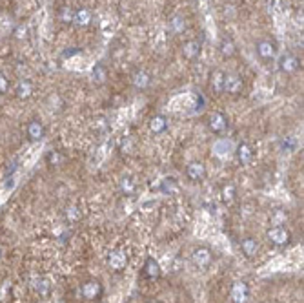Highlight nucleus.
Here are the masks:
<instances>
[{
    "label": "nucleus",
    "instance_id": "1",
    "mask_svg": "<svg viewBox=\"0 0 304 303\" xmlns=\"http://www.w3.org/2000/svg\"><path fill=\"white\" fill-rule=\"evenodd\" d=\"M266 238H268V241H270L271 245H275V247H279V248L290 245V241H291L290 230L286 227H283V225H275V227L268 228Z\"/></svg>",
    "mask_w": 304,
    "mask_h": 303
},
{
    "label": "nucleus",
    "instance_id": "2",
    "mask_svg": "<svg viewBox=\"0 0 304 303\" xmlns=\"http://www.w3.org/2000/svg\"><path fill=\"white\" fill-rule=\"evenodd\" d=\"M106 263H108L110 270H113V272H122L128 267V254L124 250H120V248H113L106 256Z\"/></svg>",
    "mask_w": 304,
    "mask_h": 303
},
{
    "label": "nucleus",
    "instance_id": "3",
    "mask_svg": "<svg viewBox=\"0 0 304 303\" xmlns=\"http://www.w3.org/2000/svg\"><path fill=\"white\" fill-rule=\"evenodd\" d=\"M78 292H80V296H82L84 300H88V302H95V300H98V298L102 296L104 287L98 280H90V281H86V283L80 285Z\"/></svg>",
    "mask_w": 304,
    "mask_h": 303
},
{
    "label": "nucleus",
    "instance_id": "4",
    "mask_svg": "<svg viewBox=\"0 0 304 303\" xmlns=\"http://www.w3.org/2000/svg\"><path fill=\"white\" fill-rule=\"evenodd\" d=\"M213 261V252L208 247H197L191 252V263H193L197 269H208Z\"/></svg>",
    "mask_w": 304,
    "mask_h": 303
},
{
    "label": "nucleus",
    "instance_id": "5",
    "mask_svg": "<svg viewBox=\"0 0 304 303\" xmlns=\"http://www.w3.org/2000/svg\"><path fill=\"white\" fill-rule=\"evenodd\" d=\"M249 287L246 281H235L229 289V300L231 303H248L249 302Z\"/></svg>",
    "mask_w": 304,
    "mask_h": 303
},
{
    "label": "nucleus",
    "instance_id": "6",
    "mask_svg": "<svg viewBox=\"0 0 304 303\" xmlns=\"http://www.w3.org/2000/svg\"><path fill=\"white\" fill-rule=\"evenodd\" d=\"M206 166L202 161H190L186 166V177L191 183H201L206 179Z\"/></svg>",
    "mask_w": 304,
    "mask_h": 303
},
{
    "label": "nucleus",
    "instance_id": "7",
    "mask_svg": "<svg viewBox=\"0 0 304 303\" xmlns=\"http://www.w3.org/2000/svg\"><path fill=\"white\" fill-rule=\"evenodd\" d=\"M26 135H28V139L31 143H37V141L44 139V135H46V126H44V123H42L40 119H31V121H29L28 126H26Z\"/></svg>",
    "mask_w": 304,
    "mask_h": 303
},
{
    "label": "nucleus",
    "instance_id": "8",
    "mask_svg": "<svg viewBox=\"0 0 304 303\" xmlns=\"http://www.w3.org/2000/svg\"><path fill=\"white\" fill-rule=\"evenodd\" d=\"M255 53L259 55V59H263V61H271V59L277 55V44L268 41V39H263V41L257 42Z\"/></svg>",
    "mask_w": 304,
    "mask_h": 303
},
{
    "label": "nucleus",
    "instance_id": "9",
    "mask_svg": "<svg viewBox=\"0 0 304 303\" xmlns=\"http://www.w3.org/2000/svg\"><path fill=\"white\" fill-rule=\"evenodd\" d=\"M235 157L239 161V165L248 166L253 163V157H255V152H253V146L248 145V143H239L235 148Z\"/></svg>",
    "mask_w": 304,
    "mask_h": 303
},
{
    "label": "nucleus",
    "instance_id": "10",
    "mask_svg": "<svg viewBox=\"0 0 304 303\" xmlns=\"http://www.w3.org/2000/svg\"><path fill=\"white\" fill-rule=\"evenodd\" d=\"M208 128L213 131V133H222L228 128V119L221 111H213L208 115Z\"/></svg>",
    "mask_w": 304,
    "mask_h": 303
},
{
    "label": "nucleus",
    "instance_id": "11",
    "mask_svg": "<svg viewBox=\"0 0 304 303\" xmlns=\"http://www.w3.org/2000/svg\"><path fill=\"white\" fill-rule=\"evenodd\" d=\"M142 276H144L146 280H159L160 276H162V269H160L159 261L153 258V256H148L144 261V267H142Z\"/></svg>",
    "mask_w": 304,
    "mask_h": 303
},
{
    "label": "nucleus",
    "instance_id": "12",
    "mask_svg": "<svg viewBox=\"0 0 304 303\" xmlns=\"http://www.w3.org/2000/svg\"><path fill=\"white\" fill-rule=\"evenodd\" d=\"M244 88V83H242V79L235 73H228V75H224V91L226 93H231V95H239Z\"/></svg>",
    "mask_w": 304,
    "mask_h": 303
},
{
    "label": "nucleus",
    "instance_id": "13",
    "mask_svg": "<svg viewBox=\"0 0 304 303\" xmlns=\"http://www.w3.org/2000/svg\"><path fill=\"white\" fill-rule=\"evenodd\" d=\"M241 250L242 254L246 256V258H255L257 254H259V250H261V245H259V241H257L255 238H251V236H248V238H244L241 241Z\"/></svg>",
    "mask_w": 304,
    "mask_h": 303
},
{
    "label": "nucleus",
    "instance_id": "14",
    "mask_svg": "<svg viewBox=\"0 0 304 303\" xmlns=\"http://www.w3.org/2000/svg\"><path fill=\"white\" fill-rule=\"evenodd\" d=\"M132 83L138 91H144L152 86V77H150V73H146L144 69H137L132 77Z\"/></svg>",
    "mask_w": 304,
    "mask_h": 303
},
{
    "label": "nucleus",
    "instance_id": "15",
    "mask_svg": "<svg viewBox=\"0 0 304 303\" xmlns=\"http://www.w3.org/2000/svg\"><path fill=\"white\" fill-rule=\"evenodd\" d=\"M221 199L224 205H233L237 199V186L235 183L231 181H226L224 185L221 186Z\"/></svg>",
    "mask_w": 304,
    "mask_h": 303
},
{
    "label": "nucleus",
    "instance_id": "16",
    "mask_svg": "<svg viewBox=\"0 0 304 303\" xmlns=\"http://www.w3.org/2000/svg\"><path fill=\"white\" fill-rule=\"evenodd\" d=\"M279 69L284 71V73H293L299 69V59L291 53H284L279 61Z\"/></svg>",
    "mask_w": 304,
    "mask_h": 303
},
{
    "label": "nucleus",
    "instance_id": "17",
    "mask_svg": "<svg viewBox=\"0 0 304 303\" xmlns=\"http://www.w3.org/2000/svg\"><path fill=\"white\" fill-rule=\"evenodd\" d=\"M15 95L22 101H28L29 97L33 95V84L29 83L28 79H20L15 86Z\"/></svg>",
    "mask_w": 304,
    "mask_h": 303
},
{
    "label": "nucleus",
    "instance_id": "18",
    "mask_svg": "<svg viewBox=\"0 0 304 303\" xmlns=\"http://www.w3.org/2000/svg\"><path fill=\"white\" fill-rule=\"evenodd\" d=\"M182 55H184V59H188V61L197 59V57L201 55V42H197V41L184 42V46H182Z\"/></svg>",
    "mask_w": 304,
    "mask_h": 303
},
{
    "label": "nucleus",
    "instance_id": "19",
    "mask_svg": "<svg viewBox=\"0 0 304 303\" xmlns=\"http://www.w3.org/2000/svg\"><path fill=\"white\" fill-rule=\"evenodd\" d=\"M150 130L155 133V135H160L168 130V119L164 115H155V117L150 119Z\"/></svg>",
    "mask_w": 304,
    "mask_h": 303
},
{
    "label": "nucleus",
    "instance_id": "20",
    "mask_svg": "<svg viewBox=\"0 0 304 303\" xmlns=\"http://www.w3.org/2000/svg\"><path fill=\"white\" fill-rule=\"evenodd\" d=\"M224 71L221 69H215L213 73H211V81H209V86H211V90L213 93H224Z\"/></svg>",
    "mask_w": 304,
    "mask_h": 303
},
{
    "label": "nucleus",
    "instance_id": "21",
    "mask_svg": "<svg viewBox=\"0 0 304 303\" xmlns=\"http://www.w3.org/2000/svg\"><path fill=\"white\" fill-rule=\"evenodd\" d=\"M219 49H221V53H222V57H224V59H231V57L237 53L235 42H233V39H229V37H224V39H222Z\"/></svg>",
    "mask_w": 304,
    "mask_h": 303
},
{
    "label": "nucleus",
    "instance_id": "22",
    "mask_svg": "<svg viewBox=\"0 0 304 303\" xmlns=\"http://www.w3.org/2000/svg\"><path fill=\"white\" fill-rule=\"evenodd\" d=\"M118 188H120V192L124 194V195H133V194L137 192V183H135L133 177L124 175L122 179L118 181Z\"/></svg>",
    "mask_w": 304,
    "mask_h": 303
},
{
    "label": "nucleus",
    "instance_id": "23",
    "mask_svg": "<svg viewBox=\"0 0 304 303\" xmlns=\"http://www.w3.org/2000/svg\"><path fill=\"white\" fill-rule=\"evenodd\" d=\"M73 22H75L76 26H80V28H86V26H90L91 22V13L90 9H78V11H75V15H73Z\"/></svg>",
    "mask_w": 304,
    "mask_h": 303
},
{
    "label": "nucleus",
    "instance_id": "24",
    "mask_svg": "<svg viewBox=\"0 0 304 303\" xmlns=\"http://www.w3.org/2000/svg\"><path fill=\"white\" fill-rule=\"evenodd\" d=\"M160 192L170 194V195L179 192V183H177V179H175V177H164V179L160 181Z\"/></svg>",
    "mask_w": 304,
    "mask_h": 303
},
{
    "label": "nucleus",
    "instance_id": "25",
    "mask_svg": "<svg viewBox=\"0 0 304 303\" xmlns=\"http://www.w3.org/2000/svg\"><path fill=\"white\" fill-rule=\"evenodd\" d=\"M35 290L38 292V296L48 298L49 292H51V283H49L48 278H37V281H35Z\"/></svg>",
    "mask_w": 304,
    "mask_h": 303
},
{
    "label": "nucleus",
    "instance_id": "26",
    "mask_svg": "<svg viewBox=\"0 0 304 303\" xmlns=\"http://www.w3.org/2000/svg\"><path fill=\"white\" fill-rule=\"evenodd\" d=\"M46 163H48V166H51V168H58V166H62V163H64V155L58 150H51V152H48V155H46Z\"/></svg>",
    "mask_w": 304,
    "mask_h": 303
},
{
    "label": "nucleus",
    "instance_id": "27",
    "mask_svg": "<svg viewBox=\"0 0 304 303\" xmlns=\"http://www.w3.org/2000/svg\"><path fill=\"white\" fill-rule=\"evenodd\" d=\"M106 79H108V71L104 68L102 64H97L95 68H93V81L97 84H104L106 83Z\"/></svg>",
    "mask_w": 304,
    "mask_h": 303
},
{
    "label": "nucleus",
    "instance_id": "28",
    "mask_svg": "<svg viewBox=\"0 0 304 303\" xmlns=\"http://www.w3.org/2000/svg\"><path fill=\"white\" fill-rule=\"evenodd\" d=\"M171 29L173 33H182L184 29H186V22H184V19L182 17H175L171 21Z\"/></svg>",
    "mask_w": 304,
    "mask_h": 303
},
{
    "label": "nucleus",
    "instance_id": "29",
    "mask_svg": "<svg viewBox=\"0 0 304 303\" xmlns=\"http://www.w3.org/2000/svg\"><path fill=\"white\" fill-rule=\"evenodd\" d=\"M73 15H75V11L73 9H62V13H60V21L62 22H68V24H71L73 22Z\"/></svg>",
    "mask_w": 304,
    "mask_h": 303
},
{
    "label": "nucleus",
    "instance_id": "30",
    "mask_svg": "<svg viewBox=\"0 0 304 303\" xmlns=\"http://www.w3.org/2000/svg\"><path fill=\"white\" fill-rule=\"evenodd\" d=\"M15 39H19V41H22V39H28V28L26 26H19V28L15 29Z\"/></svg>",
    "mask_w": 304,
    "mask_h": 303
},
{
    "label": "nucleus",
    "instance_id": "31",
    "mask_svg": "<svg viewBox=\"0 0 304 303\" xmlns=\"http://www.w3.org/2000/svg\"><path fill=\"white\" fill-rule=\"evenodd\" d=\"M281 145H283L284 150L291 152L293 148H295V145H297V143H295V139H293V137H286V139H283V143H281Z\"/></svg>",
    "mask_w": 304,
    "mask_h": 303
},
{
    "label": "nucleus",
    "instance_id": "32",
    "mask_svg": "<svg viewBox=\"0 0 304 303\" xmlns=\"http://www.w3.org/2000/svg\"><path fill=\"white\" fill-rule=\"evenodd\" d=\"M7 90H9V83H7L6 77L0 75V95H4V93H7Z\"/></svg>",
    "mask_w": 304,
    "mask_h": 303
},
{
    "label": "nucleus",
    "instance_id": "33",
    "mask_svg": "<svg viewBox=\"0 0 304 303\" xmlns=\"http://www.w3.org/2000/svg\"><path fill=\"white\" fill-rule=\"evenodd\" d=\"M75 53H80V49H78V48H73L71 51H66V53H64V57H71V55H75Z\"/></svg>",
    "mask_w": 304,
    "mask_h": 303
}]
</instances>
